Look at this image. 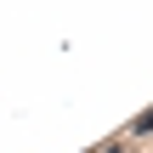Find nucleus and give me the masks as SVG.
<instances>
[{
	"label": "nucleus",
	"instance_id": "nucleus-1",
	"mask_svg": "<svg viewBox=\"0 0 153 153\" xmlns=\"http://www.w3.org/2000/svg\"><path fill=\"white\" fill-rule=\"evenodd\" d=\"M148 131H153V108L142 114V119H136V125H131V136H148Z\"/></svg>",
	"mask_w": 153,
	"mask_h": 153
},
{
	"label": "nucleus",
	"instance_id": "nucleus-2",
	"mask_svg": "<svg viewBox=\"0 0 153 153\" xmlns=\"http://www.w3.org/2000/svg\"><path fill=\"white\" fill-rule=\"evenodd\" d=\"M97 153H119V142H102V148H97Z\"/></svg>",
	"mask_w": 153,
	"mask_h": 153
}]
</instances>
